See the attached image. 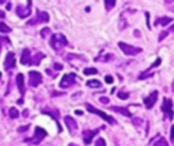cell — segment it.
Masks as SVG:
<instances>
[{
    "label": "cell",
    "mask_w": 174,
    "mask_h": 146,
    "mask_svg": "<svg viewBox=\"0 0 174 146\" xmlns=\"http://www.w3.org/2000/svg\"><path fill=\"white\" fill-rule=\"evenodd\" d=\"M68 43L67 39L63 34H54L50 39V46L53 47L55 50H60L63 47H66Z\"/></svg>",
    "instance_id": "6da1fadb"
},
{
    "label": "cell",
    "mask_w": 174,
    "mask_h": 146,
    "mask_svg": "<svg viewBox=\"0 0 174 146\" xmlns=\"http://www.w3.org/2000/svg\"><path fill=\"white\" fill-rule=\"evenodd\" d=\"M47 134L48 133L46 129H43V128H41V127H36L34 137L25 139V143H27V144H40L41 141L47 137Z\"/></svg>",
    "instance_id": "7a4b0ae2"
},
{
    "label": "cell",
    "mask_w": 174,
    "mask_h": 146,
    "mask_svg": "<svg viewBox=\"0 0 174 146\" xmlns=\"http://www.w3.org/2000/svg\"><path fill=\"white\" fill-rule=\"evenodd\" d=\"M87 110H88L89 113L95 114V115H98L99 117L104 119L107 123H110V125H116V120H114L112 116H110V115H107L106 113H104V112H101V110H99V109L94 108V107H92L91 104H87Z\"/></svg>",
    "instance_id": "3957f363"
},
{
    "label": "cell",
    "mask_w": 174,
    "mask_h": 146,
    "mask_svg": "<svg viewBox=\"0 0 174 146\" xmlns=\"http://www.w3.org/2000/svg\"><path fill=\"white\" fill-rule=\"evenodd\" d=\"M118 46H119L121 50L125 54V55H136V54H138L142 52L141 48L134 47V46H131V44H128V43H124V42H119Z\"/></svg>",
    "instance_id": "277c9868"
},
{
    "label": "cell",
    "mask_w": 174,
    "mask_h": 146,
    "mask_svg": "<svg viewBox=\"0 0 174 146\" xmlns=\"http://www.w3.org/2000/svg\"><path fill=\"white\" fill-rule=\"evenodd\" d=\"M49 22V14L47 12H43V11H37V14L34 19L29 20L27 24L30 25H36V24H40V23H48Z\"/></svg>",
    "instance_id": "5b68a950"
},
{
    "label": "cell",
    "mask_w": 174,
    "mask_h": 146,
    "mask_svg": "<svg viewBox=\"0 0 174 146\" xmlns=\"http://www.w3.org/2000/svg\"><path fill=\"white\" fill-rule=\"evenodd\" d=\"M75 79H76V74L75 73L65 74L60 81V87L61 89H66V87L72 86L74 83H75Z\"/></svg>",
    "instance_id": "8992f818"
},
{
    "label": "cell",
    "mask_w": 174,
    "mask_h": 146,
    "mask_svg": "<svg viewBox=\"0 0 174 146\" xmlns=\"http://www.w3.org/2000/svg\"><path fill=\"white\" fill-rule=\"evenodd\" d=\"M42 80H43V78H42V74L40 72L31 71V72L29 73V84L32 87L38 86L41 83H42Z\"/></svg>",
    "instance_id": "52a82bcc"
},
{
    "label": "cell",
    "mask_w": 174,
    "mask_h": 146,
    "mask_svg": "<svg viewBox=\"0 0 174 146\" xmlns=\"http://www.w3.org/2000/svg\"><path fill=\"white\" fill-rule=\"evenodd\" d=\"M162 112L165 114H167L168 117L172 120L173 119V102L169 98H163V104H162Z\"/></svg>",
    "instance_id": "ba28073f"
},
{
    "label": "cell",
    "mask_w": 174,
    "mask_h": 146,
    "mask_svg": "<svg viewBox=\"0 0 174 146\" xmlns=\"http://www.w3.org/2000/svg\"><path fill=\"white\" fill-rule=\"evenodd\" d=\"M157 95H159V92L157 91H154V92H152L148 97H146L144 98V106H146V108L147 109H152L153 107H154V104L156 103V101H157Z\"/></svg>",
    "instance_id": "9c48e42d"
},
{
    "label": "cell",
    "mask_w": 174,
    "mask_h": 146,
    "mask_svg": "<svg viewBox=\"0 0 174 146\" xmlns=\"http://www.w3.org/2000/svg\"><path fill=\"white\" fill-rule=\"evenodd\" d=\"M4 66H5V70H11V68L16 67V56H14V53H12V52L7 53Z\"/></svg>",
    "instance_id": "30bf717a"
},
{
    "label": "cell",
    "mask_w": 174,
    "mask_h": 146,
    "mask_svg": "<svg viewBox=\"0 0 174 146\" xmlns=\"http://www.w3.org/2000/svg\"><path fill=\"white\" fill-rule=\"evenodd\" d=\"M65 123H66V126H67L68 131L70 132V134H74V132L78 129V123L72 116H66L65 117Z\"/></svg>",
    "instance_id": "8fae6325"
},
{
    "label": "cell",
    "mask_w": 174,
    "mask_h": 146,
    "mask_svg": "<svg viewBox=\"0 0 174 146\" xmlns=\"http://www.w3.org/2000/svg\"><path fill=\"white\" fill-rule=\"evenodd\" d=\"M16 83H17V87L19 90V92L22 96L25 95V78H24V74L19 73L16 78Z\"/></svg>",
    "instance_id": "7c38bea8"
},
{
    "label": "cell",
    "mask_w": 174,
    "mask_h": 146,
    "mask_svg": "<svg viewBox=\"0 0 174 146\" xmlns=\"http://www.w3.org/2000/svg\"><path fill=\"white\" fill-rule=\"evenodd\" d=\"M98 132H99V128H97L94 131H84V133H82V135H84V143L86 145H89L92 143V139L94 138V135H97Z\"/></svg>",
    "instance_id": "4fadbf2b"
},
{
    "label": "cell",
    "mask_w": 174,
    "mask_h": 146,
    "mask_svg": "<svg viewBox=\"0 0 174 146\" xmlns=\"http://www.w3.org/2000/svg\"><path fill=\"white\" fill-rule=\"evenodd\" d=\"M31 55H30V50L29 49H24L22 56H20V64L23 65H31Z\"/></svg>",
    "instance_id": "5bb4252c"
},
{
    "label": "cell",
    "mask_w": 174,
    "mask_h": 146,
    "mask_svg": "<svg viewBox=\"0 0 174 146\" xmlns=\"http://www.w3.org/2000/svg\"><path fill=\"white\" fill-rule=\"evenodd\" d=\"M110 110L116 112V113H119L122 115H124V116H128V117L131 116V113L129 112V109L125 108V107H110Z\"/></svg>",
    "instance_id": "9a60e30c"
},
{
    "label": "cell",
    "mask_w": 174,
    "mask_h": 146,
    "mask_svg": "<svg viewBox=\"0 0 174 146\" xmlns=\"http://www.w3.org/2000/svg\"><path fill=\"white\" fill-rule=\"evenodd\" d=\"M17 14L19 16L20 18H27L31 14V10H30V7L18 6L17 7Z\"/></svg>",
    "instance_id": "2e32d148"
},
{
    "label": "cell",
    "mask_w": 174,
    "mask_h": 146,
    "mask_svg": "<svg viewBox=\"0 0 174 146\" xmlns=\"http://www.w3.org/2000/svg\"><path fill=\"white\" fill-rule=\"evenodd\" d=\"M46 58V55L43 53H37L35 56L31 58V65H40L41 60H43Z\"/></svg>",
    "instance_id": "e0dca14e"
},
{
    "label": "cell",
    "mask_w": 174,
    "mask_h": 146,
    "mask_svg": "<svg viewBox=\"0 0 174 146\" xmlns=\"http://www.w3.org/2000/svg\"><path fill=\"white\" fill-rule=\"evenodd\" d=\"M172 18H169V17H162V18H159L157 20H155V25H157V24H161L162 27H165V25H167L169 24L171 22H172Z\"/></svg>",
    "instance_id": "ac0fdd59"
},
{
    "label": "cell",
    "mask_w": 174,
    "mask_h": 146,
    "mask_svg": "<svg viewBox=\"0 0 174 146\" xmlns=\"http://www.w3.org/2000/svg\"><path fill=\"white\" fill-rule=\"evenodd\" d=\"M87 86L89 87H95V89H98V87L101 86V83L99 81V80L97 79H91L87 81Z\"/></svg>",
    "instance_id": "d6986e66"
},
{
    "label": "cell",
    "mask_w": 174,
    "mask_h": 146,
    "mask_svg": "<svg viewBox=\"0 0 174 146\" xmlns=\"http://www.w3.org/2000/svg\"><path fill=\"white\" fill-rule=\"evenodd\" d=\"M11 31H12V29L8 27L7 24L2 23V22H0V33L7 34V33H11Z\"/></svg>",
    "instance_id": "ffe728a7"
},
{
    "label": "cell",
    "mask_w": 174,
    "mask_h": 146,
    "mask_svg": "<svg viewBox=\"0 0 174 146\" xmlns=\"http://www.w3.org/2000/svg\"><path fill=\"white\" fill-rule=\"evenodd\" d=\"M8 115L11 119H17L19 116V112L17 108H10V112H8Z\"/></svg>",
    "instance_id": "44dd1931"
},
{
    "label": "cell",
    "mask_w": 174,
    "mask_h": 146,
    "mask_svg": "<svg viewBox=\"0 0 174 146\" xmlns=\"http://www.w3.org/2000/svg\"><path fill=\"white\" fill-rule=\"evenodd\" d=\"M114 58V55L112 54H107L105 56H99V58H95V61H99V62H104V61H109V60H111Z\"/></svg>",
    "instance_id": "7402d4cb"
},
{
    "label": "cell",
    "mask_w": 174,
    "mask_h": 146,
    "mask_svg": "<svg viewBox=\"0 0 174 146\" xmlns=\"http://www.w3.org/2000/svg\"><path fill=\"white\" fill-rule=\"evenodd\" d=\"M104 5H105L106 11H110L111 8H114V5H116V1H109V0H105V1H104Z\"/></svg>",
    "instance_id": "603a6c76"
},
{
    "label": "cell",
    "mask_w": 174,
    "mask_h": 146,
    "mask_svg": "<svg viewBox=\"0 0 174 146\" xmlns=\"http://www.w3.org/2000/svg\"><path fill=\"white\" fill-rule=\"evenodd\" d=\"M154 146H168V143L165 138H160V139L154 144Z\"/></svg>",
    "instance_id": "cb8c5ba5"
},
{
    "label": "cell",
    "mask_w": 174,
    "mask_h": 146,
    "mask_svg": "<svg viewBox=\"0 0 174 146\" xmlns=\"http://www.w3.org/2000/svg\"><path fill=\"white\" fill-rule=\"evenodd\" d=\"M97 70L95 68H85L84 70V74L85 76H91V74H97Z\"/></svg>",
    "instance_id": "d4e9b609"
},
{
    "label": "cell",
    "mask_w": 174,
    "mask_h": 146,
    "mask_svg": "<svg viewBox=\"0 0 174 146\" xmlns=\"http://www.w3.org/2000/svg\"><path fill=\"white\" fill-rule=\"evenodd\" d=\"M48 35H50V28H43V29L41 30V36H42L43 39H46Z\"/></svg>",
    "instance_id": "484cf974"
},
{
    "label": "cell",
    "mask_w": 174,
    "mask_h": 146,
    "mask_svg": "<svg viewBox=\"0 0 174 146\" xmlns=\"http://www.w3.org/2000/svg\"><path fill=\"white\" fill-rule=\"evenodd\" d=\"M133 123H134L136 127H140L142 123H143V120L140 119V117H135V119H133Z\"/></svg>",
    "instance_id": "4316f807"
},
{
    "label": "cell",
    "mask_w": 174,
    "mask_h": 146,
    "mask_svg": "<svg viewBox=\"0 0 174 146\" xmlns=\"http://www.w3.org/2000/svg\"><path fill=\"white\" fill-rule=\"evenodd\" d=\"M118 98H121V100H128V98H129V93L119 91V92H118Z\"/></svg>",
    "instance_id": "83f0119b"
},
{
    "label": "cell",
    "mask_w": 174,
    "mask_h": 146,
    "mask_svg": "<svg viewBox=\"0 0 174 146\" xmlns=\"http://www.w3.org/2000/svg\"><path fill=\"white\" fill-rule=\"evenodd\" d=\"M94 146H106V143H105V140L103 139V138H99V139L95 141Z\"/></svg>",
    "instance_id": "f1b7e54d"
},
{
    "label": "cell",
    "mask_w": 174,
    "mask_h": 146,
    "mask_svg": "<svg viewBox=\"0 0 174 146\" xmlns=\"http://www.w3.org/2000/svg\"><path fill=\"white\" fill-rule=\"evenodd\" d=\"M168 35V31H162V33L160 34V37H159V41H162L163 40V39H165V37H166V36H167Z\"/></svg>",
    "instance_id": "f546056e"
},
{
    "label": "cell",
    "mask_w": 174,
    "mask_h": 146,
    "mask_svg": "<svg viewBox=\"0 0 174 146\" xmlns=\"http://www.w3.org/2000/svg\"><path fill=\"white\" fill-rule=\"evenodd\" d=\"M62 68H63V66H62L61 64H55V65H54V70H57V71H61Z\"/></svg>",
    "instance_id": "4dcf8cb0"
},
{
    "label": "cell",
    "mask_w": 174,
    "mask_h": 146,
    "mask_svg": "<svg viewBox=\"0 0 174 146\" xmlns=\"http://www.w3.org/2000/svg\"><path fill=\"white\" fill-rule=\"evenodd\" d=\"M100 102L101 103H105V104H107V103L110 102V100H109L107 97H100Z\"/></svg>",
    "instance_id": "1f68e13d"
},
{
    "label": "cell",
    "mask_w": 174,
    "mask_h": 146,
    "mask_svg": "<svg viewBox=\"0 0 174 146\" xmlns=\"http://www.w3.org/2000/svg\"><path fill=\"white\" fill-rule=\"evenodd\" d=\"M105 81L110 84V83H112V81H114V78H112V77H110V76H107L106 78H105Z\"/></svg>",
    "instance_id": "d6a6232c"
},
{
    "label": "cell",
    "mask_w": 174,
    "mask_h": 146,
    "mask_svg": "<svg viewBox=\"0 0 174 146\" xmlns=\"http://www.w3.org/2000/svg\"><path fill=\"white\" fill-rule=\"evenodd\" d=\"M171 140L174 141V126H172V128H171Z\"/></svg>",
    "instance_id": "836d02e7"
},
{
    "label": "cell",
    "mask_w": 174,
    "mask_h": 146,
    "mask_svg": "<svg viewBox=\"0 0 174 146\" xmlns=\"http://www.w3.org/2000/svg\"><path fill=\"white\" fill-rule=\"evenodd\" d=\"M27 129H29V125L25 127H22V128H18V132H24V131H27Z\"/></svg>",
    "instance_id": "e575fe53"
},
{
    "label": "cell",
    "mask_w": 174,
    "mask_h": 146,
    "mask_svg": "<svg viewBox=\"0 0 174 146\" xmlns=\"http://www.w3.org/2000/svg\"><path fill=\"white\" fill-rule=\"evenodd\" d=\"M61 95H63V93H62V92H53V95H51V96H53V97H55V96H61Z\"/></svg>",
    "instance_id": "d590c367"
},
{
    "label": "cell",
    "mask_w": 174,
    "mask_h": 146,
    "mask_svg": "<svg viewBox=\"0 0 174 146\" xmlns=\"http://www.w3.org/2000/svg\"><path fill=\"white\" fill-rule=\"evenodd\" d=\"M0 18H5V12L0 10Z\"/></svg>",
    "instance_id": "8d00e7d4"
},
{
    "label": "cell",
    "mask_w": 174,
    "mask_h": 146,
    "mask_svg": "<svg viewBox=\"0 0 174 146\" xmlns=\"http://www.w3.org/2000/svg\"><path fill=\"white\" fill-rule=\"evenodd\" d=\"M27 115H29V110H24V113H23V116H24V117H27Z\"/></svg>",
    "instance_id": "74e56055"
},
{
    "label": "cell",
    "mask_w": 174,
    "mask_h": 146,
    "mask_svg": "<svg viewBox=\"0 0 174 146\" xmlns=\"http://www.w3.org/2000/svg\"><path fill=\"white\" fill-rule=\"evenodd\" d=\"M75 114H76V115H82V112H80V110H76Z\"/></svg>",
    "instance_id": "f35d334b"
},
{
    "label": "cell",
    "mask_w": 174,
    "mask_h": 146,
    "mask_svg": "<svg viewBox=\"0 0 174 146\" xmlns=\"http://www.w3.org/2000/svg\"><path fill=\"white\" fill-rule=\"evenodd\" d=\"M68 146H78V145H75V144H69Z\"/></svg>",
    "instance_id": "ab89813d"
},
{
    "label": "cell",
    "mask_w": 174,
    "mask_h": 146,
    "mask_svg": "<svg viewBox=\"0 0 174 146\" xmlns=\"http://www.w3.org/2000/svg\"><path fill=\"white\" fill-rule=\"evenodd\" d=\"M4 3H5V1H0V4H4Z\"/></svg>",
    "instance_id": "60d3db41"
},
{
    "label": "cell",
    "mask_w": 174,
    "mask_h": 146,
    "mask_svg": "<svg viewBox=\"0 0 174 146\" xmlns=\"http://www.w3.org/2000/svg\"><path fill=\"white\" fill-rule=\"evenodd\" d=\"M0 79H1V73H0Z\"/></svg>",
    "instance_id": "b9f144b4"
},
{
    "label": "cell",
    "mask_w": 174,
    "mask_h": 146,
    "mask_svg": "<svg viewBox=\"0 0 174 146\" xmlns=\"http://www.w3.org/2000/svg\"><path fill=\"white\" fill-rule=\"evenodd\" d=\"M0 50H1V44H0Z\"/></svg>",
    "instance_id": "7bdbcfd3"
}]
</instances>
